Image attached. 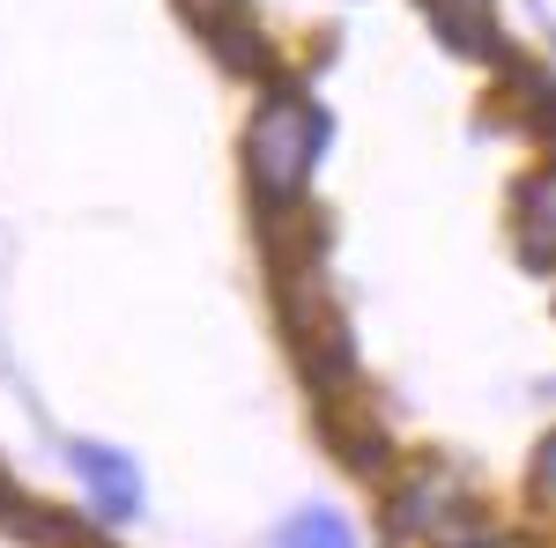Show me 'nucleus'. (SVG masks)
I'll use <instances>...</instances> for the list:
<instances>
[{"label":"nucleus","instance_id":"nucleus-5","mask_svg":"<svg viewBox=\"0 0 556 548\" xmlns=\"http://www.w3.org/2000/svg\"><path fill=\"white\" fill-rule=\"evenodd\" d=\"M497 119L519 127L542 156H556V75L534 60H497Z\"/></svg>","mask_w":556,"mask_h":548},{"label":"nucleus","instance_id":"nucleus-12","mask_svg":"<svg viewBox=\"0 0 556 548\" xmlns=\"http://www.w3.org/2000/svg\"><path fill=\"white\" fill-rule=\"evenodd\" d=\"M527 489H534V505L556 511V430L534 445V467H527Z\"/></svg>","mask_w":556,"mask_h":548},{"label":"nucleus","instance_id":"nucleus-10","mask_svg":"<svg viewBox=\"0 0 556 548\" xmlns=\"http://www.w3.org/2000/svg\"><path fill=\"white\" fill-rule=\"evenodd\" d=\"M201 44L215 52V67L238 75V82H282L275 75V44H267V30H260L253 15H230V23L201 30Z\"/></svg>","mask_w":556,"mask_h":548},{"label":"nucleus","instance_id":"nucleus-1","mask_svg":"<svg viewBox=\"0 0 556 548\" xmlns=\"http://www.w3.org/2000/svg\"><path fill=\"white\" fill-rule=\"evenodd\" d=\"M490 526V505L468 482V467L445 453H416L379 482V541L386 548H460Z\"/></svg>","mask_w":556,"mask_h":548},{"label":"nucleus","instance_id":"nucleus-9","mask_svg":"<svg viewBox=\"0 0 556 548\" xmlns=\"http://www.w3.org/2000/svg\"><path fill=\"white\" fill-rule=\"evenodd\" d=\"M0 534H15V541H30V548H97L83 519L38 505V497H15L8 474H0Z\"/></svg>","mask_w":556,"mask_h":548},{"label":"nucleus","instance_id":"nucleus-13","mask_svg":"<svg viewBox=\"0 0 556 548\" xmlns=\"http://www.w3.org/2000/svg\"><path fill=\"white\" fill-rule=\"evenodd\" d=\"M178 8H186L193 30H215V23H230V15H253V0H178Z\"/></svg>","mask_w":556,"mask_h":548},{"label":"nucleus","instance_id":"nucleus-8","mask_svg":"<svg viewBox=\"0 0 556 548\" xmlns=\"http://www.w3.org/2000/svg\"><path fill=\"white\" fill-rule=\"evenodd\" d=\"M430 15V30L453 44L460 60H505V23H497V0H416Z\"/></svg>","mask_w":556,"mask_h":548},{"label":"nucleus","instance_id":"nucleus-4","mask_svg":"<svg viewBox=\"0 0 556 548\" xmlns=\"http://www.w3.org/2000/svg\"><path fill=\"white\" fill-rule=\"evenodd\" d=\"M319 430H327V445L342 453V467L349 474H364V482H386L393 474V437H386V422H379V408L349 385V393H327L319 400Z\"/></svg>","mask_w":556,"mask_h":548},{"label":"nucleus","instance_id":"nucleus-2","mask_svg":"<svg viewBox=\"0 0 556 548\" xmlns=\"http://www.w3.org/2000/svg\"><path fill=\"white\" fill-rule=\"evenodd\" d=\"M319 149H327V112L304 97L290 75L267 82V97L253 104V127H245V186H253V208H298L312 170H319Z\"/></svg>","mask_w":556,"mask_h":548},{"label":"nucleus","instance_id":"nucleus-7","mask_svg":"<svg viewBox=\"0 0 556 548\" xmlns=\"http://www.w3.org/2000/svg\"><path fill=\"white\" fill-rule=\"evenodd\" d=\"M67 467L83 474V489H89V505H97V519H112V526L141 519V467H134L119 445L75 437V445H67Z\"/></svg>","mask_w":556,"mask_h":548},{"label":"nucleus","instance_id":"nucleus-11","mask_svg":"<svg viewBox=\"0 0 556 548\" xmlns=\"http://www.w3.org/2000/svg\"><path fill=\"white\" fill-rule=\"evenodd\" d=\"M275 548H356V526H349L342 511L312 505V511H290L275 526Z\"/></svg>","mask_w":556,"mask_h":548},{"label":"nucleus","instance_id":"nucleus-6","mask_svg":"<svg viewBox=\"0 0 556 548\" xmlns=\"http://www.w3.org/2000/svg\"><path fill=\"white\" fill-rule=\"evenodd\" d=\"M505 215H513V253L534 275H556V156H542V164L519 178Z\"/></svg>","mask_w":556,"mask_h":548},{"label":"nucleus","instance_id":"nucleus-14","mask_svg":"<svg viewBox=\"0 0 556 548\" xmlns=\"http://www.w3.org/2000/svg\"><path fill=\"white\" fill-rule=\"evenodd\" d=\"M460 548H542L534 534H519V526H482L475 541H460Z\"/></svg>","mask_w":556,"mask_h":548},{"label":"nucleus","instance_id":"nucleus-3","mask_svg":"<svg viewBox=\"0 0 556 548\" xmlns=\"http://www.w3.org/2000/svg\"><path fill=\"white\" fill-rule=\"evenodd\" d=\"M275 311H282V341H290V364L312 385V400L349 393L356 385V334H349V319L334 311V296H327V275L319 267L275 275Z\"/></svg>","mask_w":556,"mask_h":548}]
</instances>
